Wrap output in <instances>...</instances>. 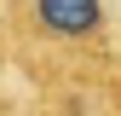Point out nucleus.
Segmentation results:
<instances>
[{
	"instance_id": "f03ea898",
	"label": "nucleus",
	"mask_w": 121,
	"mask_h": 116,
	"mask_svg": "<svg viewBox=\"0 0 121 116\" xmlns=\"http://www.w3.org/2000/svg\"><path fill=\"white\" fill-rule=\"evenodd\" d=\"M23 93H29V116H121V70L23 87Z\"/></svg>"
},
{
	"instance_id": "7ed1b4c3",
	"label": "nucleus",
	"mask_w": 121,
	"mask_h": 116,
	"mask_svg": "<svg viewBox=\"0 0 121 116\" xmlns=\"http://www.w3.org/2000/svg\"><path fill=\"white\" fill-rule=\"evenodd\" d=\"M0 116H29V93L0 70Z\"/></svg>"
},
{
	"instance_id": "f257e3e1",
	"label": "nucleus",
	"mask_w": 121,
	"mask_h": 116,
	"mask_svg": "<svg viewBox=\"0 0 121 116\" xmlns=\"http://www.w3.org/2000/svg\"><path fill=\"white\" fill-rule=\"evenodd\" d=\"M0 70L17 87L121 70L115 0H0Z\"/></svg>"
}]
</instances>
